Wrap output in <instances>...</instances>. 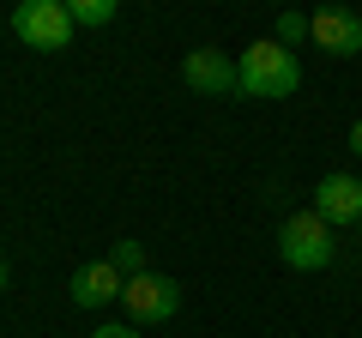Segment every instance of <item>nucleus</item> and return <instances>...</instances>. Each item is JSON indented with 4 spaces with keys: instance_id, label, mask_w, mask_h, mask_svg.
<instances>
[{
    "instance_id": "obj_10",
    "label": "nucleus",
    "mask_w": 362,
    "mask_h": 338,
    "mask_svg": "<svg viewBox=\"0 0 362 338\" xmlns=\"http://www.w3.org/2000/svg\"><path fill=\"white\" fill-rule=\"evenodd\" d=\"M109 266H115L121 278H139V272H145V247H139V242H115V254H109Z\"/></svg>"
},
{
    "instance_id": "obj_15",
    "label": "nucleus",
    "mask_w": 362,
    "mask_h": 338,
    "mask_svg": "<svg viewBox=\"0 0 362 338\" xmlns=\"http://www.w3.org/2000/svg\"><path fill=\"white\" fill-rule=\"evenodd\" d=\"M356 230H362V223H356Z\"/></svg>"
},
{
    "instance_id": "obj_4",
    "label": "nucleus",
    "mask_w": 362,
    "mask_h": 338,
    "mask_svg": "<svg viewBox=\"0 0 362 338\" xmlns=\"http://www.w3.org/2000/svg\"><path fill=\"white\" fill-rule=\"evenodd\" d=\"M121 308L133 314V326H157V320H169V314L181 308V284L163 278V272H139L121 290Z\"/></svg>"
},
{
    "instance_id": "obj_5",
    "label": "nucleus",
    "mask_w": 362,
    "mask_h": 338,
    "mask_svg": "<svg viewBox=\"0 0 362 338\" xmlns=\"http://www.w3.org/2000/svg\"><path fill=\"white\" fill-rule=\"evenodd\" d=\"M308 42L350 61V54H362V18L350 6H320V13H308Z\"/></svg>"
},
{
    "instance_id": "obj_12",
    "label": "nucleus",
    "mask_w": 362,
    "mask_h": 338,
    "mask_svg": "<svg viewBox=\"0 0 362 338\" xmlns=\"http://www.w3.org/2000/svg\"><path fill=\"white\" fill-rule=\"evenodd\" d=\"M90 338H139V332H133V326H97Z\"/></svg>"
},
{
    "instance_id": "obj_6",
    "label": "nucleus",
    "mask_w": 362,
    "mask_h": 338,
    "mask_svg": "<svg viewBox=\"0 0 362 338\" xmlns=\"http://www.w3.org/2000/svg\"><path fill=\"white\" fill-rule=\"evenodd\" d=\"M181 78L194 91H206V97H242V66L230 54H218V49H194L181 61Z\"/></svg>"
},
{
    "instance_id": "obj_7",
    "label": "nucleus",
    "mask_w": 362,
    "mask_h": 338,
    "mask_svg": "<svg viewBox=\"0 0 362 338\" xmlns=\"http://www.w3.org/2000/svg\"><path fill=\"white\" fill-rule=\"evenodd\" d=\"M314 211H320L332 230L362 223V182H356V175H326V182L314 187Z\"/></svg>"
},
{
    "instance_id": "obj_3",
    "label": "nucleus",
    "mask_w": 362,
    "mask_h": 338,
    "mask_svg": "<svg viewBox=\"0 0 362 338\" xmlns=\"http://www.w3.org/2000/svg\"><path fill=\"white\" fill-rule=\"evenodd\" d=\"M13 37L25 49H42V54H61L73 42V13H66V0H25L13 6Z\"/></svg>"
},
{
    "instance_id": "obj_13",
    "label": "nucleus",
    "mask_w": 362,
    "mask_h": 338,
    "mask_svg": "<svg viewBox=\"0 0 362 338\" xmlns=\"http://www.w3.org/2000/svg\"><path fill=\"white\" fill-rule=\"evenodd\" d=\"M350 151L362 157V121H350Z\"/></svg>"
},
{
    "instance_id": "obj_1",
    "label": "nucleus",
    "mask_w": 362,
    "mask_h": 338,
    "mask_svg": "<svg viewBox=\"0 0 362 338\" xmlns=\"http://www.w3.org/2000/svg\"><path fill=\"white\" fill-rule=\"evenodd\" d=\"M235 66H242V97H266V103H278V97H296L302 91V61L278 37L254 42Z\"/></svg>"
},
{
    "instance_id": "obj_2",
    "label": "nucleus",
    "mask_w": 362,
    "mask_h": 338,
    "mask_svg": "<svg viewBox=\"0 0 362 338\" xmlns=\"http://www.w3.org/2000/svg\"><path fill=\"white\" fill-rule=\"evenodd\" d=\"M278 254H284V266H296V272H320V266H332L338 242H332V223L320 218V211H290L284 230H278Z\"/></svg>"
},
{
    "instance_id": "obj_14",
    "label": "nucleus",
    "mask_w": 362,
    "mask_h": 338,
    "mask_svg": "<svg viewBox=\"0 0 362 338\" xmlns=\"http://www.w3.org/2000/svg\"><path fill=\"white\" fill-rule=\"evenodd\" d=\"M0 290H6V260H0Z\"/></svg>"
},
{
    "instance_id": "obj_11",
    "label": "nucleus",
    "mask_w": 362,
    "mask_h": 338,
    "mask_svg": "<svg viewBox=\"0 0 362 338\" xmlns=\"http://www.w3.org/2000/svg\"><path fill=\"white\" fill-rule=\"evenodd\" d=\"M302 37H308V18H302V13H284V18H278V42H284V49H290V42H302Z\"/></svg>"
},
{
    "instance_id": "obj_8",
    "label": "nucleus",
    "mask_w": 362,
    "mask_h": 338,
    "mask_svg": "<svg viewBox=\"0 0 362 338\" xmlns=\"http://www.w3.org/2000/svg\"><path fill=\"white\" fill-rule=\"evenodd\" d=\"M121 290H127V278L109 260H85L73 272V302L78 308H109V302H121Z\"/></svg>"
},
{
    "instance_id": "obj_9",
    "label": "nucleus",
    "mask_w": 362,
    "mask_h": 338,
    "mask_svg": "<svg viewBox=\"0 0 362 338\" xmlns=\"http://www.w3.org/2000/svg\"><path fill=\"white\" fill-rule=\"evenodd\" d=\"M73 25H109L115 18V0H66Z\"/></svg>"
}]
</instances>
